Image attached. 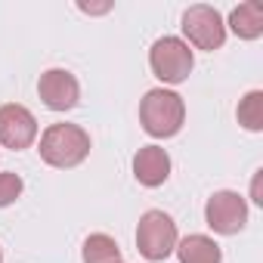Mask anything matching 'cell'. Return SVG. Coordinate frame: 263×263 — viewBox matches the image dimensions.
Listing matches in <instances>:
<instances>
[{
	"instance_id": "obj_15",
	"label": "cell",
	"mask_w": 263,
	"mask_h": 263,
	"mask_svg": "<svg viewBox=\"0 0 263 263\" xmlns=\"http://www.w3.org/2000/svg\"><path fill=\"white\" fill-rule=\"evenodd\" d=\"M81 10H84V13H105V10H108V4H102V7H90V4H81Z\"/></svg>"
},
{
	"instance_id": "obj_4",
	"label": "cell",
	"mask_w": 263,
	"mask_h": 263,
	"mask_svg": "<svg viewBox=\"0 0 263 263\" xmlns=\"http://www.w3.org/2000/svg\"><path fill=\"white\" fill-rule=\"evenodd\" d=\"M149 65H152V71H155L158 81H164V84H183L189 78L195 59H192V50H189L186 41H180V37H161V41L152 44Z\"/></svg>"
},
{
	"instance_id": "obj_3",
	"label": "cell",
	"mask_w": 263,
	"mask_h": 263,
	"mask_svg": "<svg viewBox=\"0 0 263 263\" xmlns=\"http://www.w3.org/2000/svg\"><path fill=\"white\" fill-rule=\"evenodd\" d=\"M137 248L146 260H167L177 248V223L164 211H146L137 226Z\"/></svg>"
},
{
	"instance_id": "obj_9",
	"label": "cell",
	"mask_w": 263,
	"mask_h": 263,
	"mask_svg": "<svg viewBox=\"0 0 263 263\" xmlns=\"http://www.w3.org/2000/svg\"><path fill=\"white\" fill-rule=\"evenodd\" d=\"M134 177L143 186H149V189L167 183V177H171V155L161 146H143L134 155Z\"/></svg>"
},
{
	"instance_id": "obj_13",
	"label": "cell",
	"mask_w": 263,
	"mask_h": 263,
	"mask_svg": "<svg viewBox=\"0 0 263 263\" xmlns=\"http://www.w3.org/2000/svg\"><path fill=\"white\" fill-rule=\"evenodd\" d=\"M238 124L245 130H263V93L260 90H251L238 102Z\"/></svg>"
},
{
	"instance_id": "obj_12",
	"label": "cell",
	"mask_w": 263,
	"mask_h": 263,
	"mask_svg": "<svg viewBox=\"0 0 263 263\" xmlns=\"http://www.w3.org/2000/svg\"><path fill=\"white\" fill-rule=\"evenodd\" d=\"M84 263H121V248L111 235H90L84 241Z\"/></svg>"
},
{
	"instance_id": "obj_10",
	"label": "cell",
	"mask_w": 263,
	"mask_h": 263,
	"mask_svg": "<svg viewBox=\"0 0 263 263\" xmlns=\"http://www.w3.org/2000/svg\"><path fill=\"white\" fill-rule=\"evenodd\" d=\"M229 28L241 37V41H257L263 34V4L260 0H248L238 4L229 13Z\"/></svg>"
},
{
	"instance_id": "obj_16",
	"label": "cell",
	"mask_w": 263,
	"mask_h": 263,
	"mask_svg": "<svg viewBox=\"0 0 263 263\" xmlns=\"http://www.w3.org/2000/svg\"><path fill=\"white\" fill-rule=\"evenodd\" d=\"M0 263H4V254H0Z\"/></svg>"
},
{
	"instance_id": "obj_11",
	"label": "cell",
	"mask_w": 263,
	"mask_h": 263,
	"mask_svg": "<svg viewBox=\"0 0 263 263\" xmlns=\"http://www.w3.org/2000/svg\"><path fill=\"white\" fill-rule=\"evenodd\" d=\"M177 254H180V263H220L223 260L220 245L214 238H208V235H189V238H183L180 248H177Z\"/></svg>"
},
{
	"instance_id": "obj_2",
	"label": "cell",
	"mask_w": 263,
	"mask_h": 263,
	"mask_svg": "<svg viewBox=\"0 0 263 263\" xmlns=\"http://www.w3.org/2000/svg\"><path fill=\"white\" fill-rule=\"evenodd\" d=\"M140 121L149 137L167 140L180 134V127L186 121V105L171 90H149L140 102Z\"/></svg>"
},
{
	"instance_id": "obj_6",
	"label": "cell",
	"mask_w": 263,
	"mask_h": 263,
	"mask_svg": "<svg viewBox=\"0 0 263 263\" xmlns=\"http://www.w3.org/2000/svg\"><path fill=\"white\" fill-rule=\"evenodd\" d=\"M204 220H208V226H211L214 232H220V235H235V232H241L245 223H248V204H245V198H241L238 192H229V189L214 192V195L208 198V204H204Z\"/></svg>"
},
{
	"instance_id": "obj_14",
	"label": "cell",
	"mask_w": 263,
	"mask_h": 263,
	"mask_svg": "<svg viewBox=\"0 0 263 263\" xmlns=\"http://www.w3.org/2000/svg\"><path fill=\"white\" fill-rule=\"evenodd\" d=\"M22 195V177L19 174H0V208H10Z\"/></svg>"
},
{
	"instance_id": "obj_1",
	"label": "cell",
	"mask_w": 263,
	"mask_h": 263,
	"mask_svg": "<svg viewBox=\"0 0 263 263\" xmlns=\"http://www.w3.org/2000/svg\"><path fill=\"white\" fill-rule=\"evenodd\" d=\"M41 158L50 167L68 171L90 155V134L78 124H50L41 137Z\"/></svg>"
},
{
	"instance_id": "obj_5",
	"label": "cell",
	"mask_w": 263,
	"mask_h": 263,
	"mask_svg": "<svg viewBox=\"0 0 263 263\" xmlns=\"http://www.w3.org/2000/svg\"><path fill=\"white\" fill-rule=\"evenodd\" d=\"M183 34L189 37V44H195L198 50H220L226 41V25L220 19V13L214 7L195 4L183 13Z\"/></svg>"
},
{
	"instance_id": "obj_7",
	"label": "cell",
	"mask_w": 263,
	"mask_h": 263,
	"mask_svg": "<svg viewBox=\"0 0 263 263\" xmlns=\"http://www.w3.org/2000/svg\"><path fill=\"white\" fill-rule=\"evenodd\" d=\"M37 140V121L25 105H0V146H7L13 152L28 149Z\"/></svg>"
},
{
	"instance_id": "obj_8",
	"label": "cell",
	"mask_w": 263,
	"mask_h": 263,
	"mask_svg": "<svg viewBox=\"0 0 263 263\" xmlns=\"http://www.w3.org/2000/svg\"><path fill=\"white\" fill-rule=\"evenodd\" d=\"M37 93H41V99H44L47 108H53V111H68V108H74L78 99H81V84H78V78H74L71 71H65V68H50V71L41 74Z\"/></svg>"
}]
</instances>
